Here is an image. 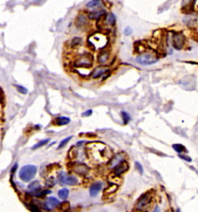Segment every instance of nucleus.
Returning <instances> with one entry per match:
<instances>
[{
	"instance_id": "20e7f679",
	"label": "nucleus",
	"mask_w": 198,
	"mask_h": 212,
	"mask_svg": "<svg viewBox=\"0 0 198 212\" xmlns=\"http://www.w3.org/2000/svg\"><path fill=\"white\" fill-rule=\"evenodd\" d=\"M159 59L155 57L153 54L151 53H143L135 57V61L138 64L143 66L152 65V64L157 63Z\"/></svg>"
},
{
	"instance_id": "aec40b11",
	"label": "nucleus",
	"mask_w": 198,
	"mask_h": 212,
	"mask_svg": "<svg viewBox=\"0 0 198 212\" xmlns=\"http://www.w3.org/2000/svg\"><path fill=\"white\" fill-rule=\"evenodd\" d=\"M51 193V191H50V190H40V191H37V192H35V193L31 194H33V196H35V197H43V196H44V195L47 194H50Z\"/></svg>"
},
{
	"instance_id": "7ed1b4c3",
	"label": "nucleus",
	"mask_w": 198,
	"mask_h": 212,
	"mask_svg": "<svg viewBox=\"0 0 198 212\" xmlns=\"http://www.w3.org/2000/svg\"><path fill=\"white\" fill-rule=\"evenodd\" d=\"M37 172V166L34 165H26L20 169L19 177L23 182H29L35 177Z\"/></svg>"
},
{
	"instance_id": "393cba45",
	"label": "nucleus",
	"mask_w": 198,
	"mask_h": 212,
	"mask_svg": "<svg viewBox=\"0 0 198 212\" xmlns=\"http://www.w3.org/2000/svg\"><path fill=\"white\" fill-rule=\"evenodd\" d=\"M14 86L17 88V91H19V93H21V94H23V95H26V94H27L28 90H27L25 87H23V86H22V85H14Z\"/></svg>"
},
{
	"instance_id": "412c9836",
	"label": "nucleus",
	"mask_w": 198,
	"mask_h": 212,
	"mask_svg": "<svg viewBox=\"0 0 198 212\" xmlns=\"http://www.w3.org/2000/svg\"><path fill=\"white\" fill-rule=\"evenodd\" d=\"M106 21H107L108 24H109V25H114L116 21V15H114L113 13H109L108 16H107V18H106Z\"/></svg>"
},
{
	"instance_id": "a211bd4d",
	"label": "nucleus",
	"mask_w": 198,
	"mask_h": 212,
	"mask_svg": "<svg viewBox=\"0 0 198 212\" xmlns=\"http://www.w3.org/2000/svg\"><path fill=\"white\" fill-rule=\"evenodd\" d=\"M123 154H122V153H119V154H118L117 156L113 159V160H112V163H111V166H112V167H115V166H116V165H118L119 163H121V161H123Z\"/></svg>"
},
{
	"instance_id": "a878e982",
	"label": "nucleus",
	"mask_w": 198,
	"mask_h": 212,
	"mask_svg": "<svg viewBox=\"0 0 198 212\" xmlns=\"http://www.w3.org/2000/svg\"><path fill=\"white\" fill-rule=\"evenodd\" d=\"M81 42H82V40H81V38H80V37H75V38H74L73 40H72V42H71V46H73V47H75V46H79V45L81 44Z\"/></svg>"
},
{
	"instance_id": "2f4dec72",
	"label": "nucleus",
	"mask_w": 198,
	"mask_h": 212,
	"mask_svg": "<svg viewBox=\"0 0 198 212\" xmlns=\"http://www.w3.org/2000/svg\"><path fill=\"white\" fill-rule=\"evenodd\" d=\"M29 208L32 212H41V211L38 208V207L37 205H33V204L29 205Z\"/></svg>"
},
{
	"instance_id": "4be33fe9",
	"label": "nucleus",
	"mask_w": 198,
	"mask_h": 212,
	"mask_svg": "<svg viewBox=\"0 0 198 212\" xmlns=\"http://www.w3.org/2000/svg\"><path fill=\"white\" fill-rule=\"evenodd\" d=\"M50 141V139H43V140L40 141L39 143H37V144H35L33 147H32V149H37L40 148V147L44 146V145H46L49 143Z\"/></svg>"
},
{
	"instance_id": "1a4fd4ad",
	"label": "nucleus",
	"mask_w": 198,
	"mask_h": 212,
	"mask_svg": "<svg viewBox=\"0 0 198 212\" xmlns=\"http://www.w3.org/2000/svg\"><path fill=\"white\" fill-rule=\"evenodd\" d=\"M129 168V163L126 161H124L123 160V161H121V163H119L114 167V174L117 176V177L121 176V174H123L124 173L128 171Z\"/></svg>"
},
{
	"instance_id": "7c9ffc66",
	"label": "nucleus",
	"mask_w": 198,
	"mask_h": 212,
	"mask_svg": "<svg viewBox=\"0 0 198 212\" xmlns=\"http://www.w3.org/2000/svg\"><path fill=\"white\" fill-rule=\"evenodd\" d=\"M60 208H61V210L63 211H67L70 208L69 202H67V201H64V203H62Z\"/></svg>"
},
{
	"instance_id": "f03ea898",
	"label": "nucleus",
	"mask_w": 198,
	"mask_h": 212,
	"mask_svg": "<svg viewBox=\"0 0 198 212\" xmlns=\"http://www.w3.org/2000/svg\"><path fill=\"white\" fill-rule=\"evenodd\" d=\"M108 150L106 146L103 144H93V146H89V152L92 158L97 161H99V159L103 160L107 158V152Z\"/></svg>"
},
{
	"instance_id": "e433bc0d",
	"label": "nucleus",
	"mask_w": 198,
	"mask_h": 212,
	"mask_svg": "<svg viewBox=\"0 0 198 212\" xmlns=\"http://www.w3.org/2000/svg\"><path fill=\"white\" fill-rule=\"evenodd\" d=\"M152 212H161V211H160V208L158 206H156L155 207V208H154V210H153V211Z\"/></svg>"
},
{
	"instance_id": "39448f33",
	"label": "nucleus",
	"mask_w": 198,
	"mask_h": 212,
	"mask_svg": "<svg viewBox=\"0 0 198 212\" xmlns=\"http://www.w3.org/2000/svg\"><path fill=\"white\" fill-rule=\"evenodd\" d=\"M93 64V57L90 54H82L77 57V59L74 61V67L76 68H91Z\"/></svg>"
},
{
	"instance_id": "6ab92c4d",
	"label": "nucleus",
	"mask_w": 198,
	"mask_h": 212,
	"mask_svg": "<svg viewBox=\"0 0 198 212\" xmlns=\"http://www.w3.org/2000/svg\"><path fill=\"white\" fill-rule=\"evenodd\" d=\"M58 196L62 200H67L68 196H69V190L67 188H62L61 190L58 191Z\"/></svg>"
},
{
	"instance_id": "4c0bfd02",
	"label": "nucleus",
	"mask_w": 198,
	"mask_h": 212,
	"mask_svg": "<svg viewBox=\"0 0 198 212\" xmlns=\"http://www.w3.org/2000/svg\"><path fill=\"white\" fill-rule=\"evenodd\" d=\"M177 212H180V209H177Z\"/></svg>"
},
{
	"instance_id": "58836bf2",
	"label": "nucleus",
	"mask_w": 198,
	"mask_h": 212,
	"mask_svg": "<svg viewBox=\"0 0 198 212\" xmlns=\"http://www.w3.org/2000/svg\"><path fill=\"white\" fill-rule=\"evenodd\" d=\"M37 1H40V0H37Z\"/></svg>"
},
{
	"instance_id": "9b49d317",
	"label": "nucleus",
	"mask_w": 198,
	"mask_h": 212,
	"mask_svg": "<svg viewBox=\"0 0 198 212\" xmlns=\"http://www.w3.org/2000/svg\"><path fill=\"white\" fill-rule=\"evenodd\" d=\"M59 205H60V201H58L57 198L54 197H49L45 201L43 207L46 210L51 211L54 210Z\"/></svg>"
},
{
	"instance_id": "5701e85b",
	"label": "nucleus",
	"mask_w": 198,
	"mask_h": 212,
	"mask_svg": "<svg viewBox=\"0 0 198 212\" xmlns=\"http://www.w3.org/2000/svg\"><path fill=\"white\" fill-rule=\"evenodd\" d=\"M173 148L175 149L176 152H180V153H181V152H185V151H187L186 148L183 146V145H181V144H173Z\"/></svg>"
},
{
	"instance_id": "f8f14e48",
	"label": "nucleus",
	"mask_w": 198,
	"mask_h": 212,
	"mask_svg": "<svg viewBox=\"0 0 198 212\" xmlns=\"http://www.w3.org/2000/svg\"><path fill=\"white\" fill-rule=\"evenodd\" d=\"M102 182H95L90 187V194L91 197H95L98 194V193L100 192L102 188Z\"/></svg>"
},
{
	"instance_id": "423d86ee",
	"label": "nucleus",
	"mask_w": 198,
	"mask_h": 212,
	"mask_svg": "<svg viewBox=\"0 0 198 212\" xmlns=\"http://www.w3.org/2000/svg\"><path fill=\"white\" fill-rule=\"evenodd\" d=\"M186 42V37L182 33H174L172 37V46L175 50H180L183 49Z\"/></svg>"
},
{
	"instance_id": "6e6552de",
	"label": "nucleus",
	"mask_w": 198,
	"mask_h": 212,
	"mask_svg": "<svg viewBox=\"0 0 198 212\" xmlns=\"http://www.w3.org/2000/svg\"><path fill=\"white\" fill-rule=\"evenodd\" d=\"M108 72L110 71L108 68H106L105 66H99L93 71V72L91 74V77L92 79H98L99 77L107 74Z\"/></svg>"
},
{
	"instance_id": "f704fd0d",
	"label": "nucleus",
	"mask_w": 198,
	"mask_h": 212,
	"mask_svg": "<svg viewBox=\"0 0 198 212\" xmlns=\"http://www.w3.org/2000/svg\"><path fill=\"white\" fill-rule=\"evenodd\" d=\"M91 114H92V110L88 109L82 114V116H90Z\"/></svg>"
},
{
	"instance_id": "f257e3e1",
	"label": "nucleus",
	"mask_w": 198,
	"mask_h": 212,
	"mask_svg": "<svg viewBox=\"0 0 198 212\" xmlns=\"http://www.w3.org/2000/svg\"><path fill=\"white\" fill-rule=\"evenodd\" d=\"M152 203V194L148 191L143 194L137 201L135 205V209L138 211H146L149 210Z\"/></svg>"
},
{
	"instance_id": "cd10ccee",
	"label": "nucleus",
	"mask_w": 198,
	"mask_h": 212,
	"mask_svg": "<svg viewBox=\"0 0 198 212\" xmlns=\"http://www.w3.org/2000/svg\"><path fill=\"white\" fill-rule=\"evenodd\" d=\"M121 116H122V119H123L124 123L125 124H127L129 121V120H130V119H131L129 113L125 112H121Z\"/></svg>"
},
{
	"instance_id": "2eb2a0df",
	"label": "nucleus",
	"mask_w": 198,
	"mask_h": 212,
	"mask_svg": "<svg viewBox=\"0 0 198 212\" xmlns=\"http://www.w3.org/2000/svg\"><path fill=\"white\" fill-rule=\"evenodd\" d=\"M71 119L70 118L65 117V116H60V117H57L54 119V124L56 125H59V126H62V125H65L70 123Z\"/></svg>"
},
{
	"instance_id": "dca6fc26",
	"label": "nucleus",
	"mask_w": 198,
	"mask_h": 212,
	"mask_svg": "<svg viewBox=\"0 0 198 212\" xmlns=\"http://www.w3.org/2000/svg\"><path fill=\"white\" fill-rule=\"evenodd\" d=\"M105 13V10H98V11H92L89 13L88 17L90 19H97L100 18L102 15Z\"/></svg>"
},
{
	"instance_id": "9d476101",
	"label": "nucleus",
	"mask_w": 198,
	"mask_h": 212,
	"mask_svg": "<svg viewBox=\"0 0 198 212\" xmlns=\"http://www.w3.org/2000/svg\"><path fill=\"white\" fill-rule=\"evenodd\" d=\"M74 171L79 175H85L89 171V167L82 163H75L72 166Z\"/></svg>"
},
{
	"instance_id": "f3484780",
	"label": "nucleus",
	"mask_w": 198,
	"mask_h": 212,
	"mask_svg": "<svg viewBox=\"0 0 198 212\" xmlns=\"http://www.w3.org/2000/svg\"><path fill=\"white\" fill-rule=\"evenodd\" d=\"M87 24H88V20H87V18L85 17V15H79L77 19V26L84 27Z\"/></svg>"
},
{
	"instance_id": "c9c22d12",
	"label": "nucleus",
	"mask_w": 198,
	"mask_h": 212,
	"mask_svg": "<svg viewBox=\"0 0 198 212\" xmlns=\"http://www.w3.org/2000/svg\"><path fill=\"white\" fill-rule=\"evenodd\" d=\"M179 156L180 157L181 159H183V160H187V161H188V162H191V159L189 157V156H183V155H179Z\"/></svg>"
},
{
	"instance_id": "0eeeda50",
	"label": "nucleus",
	"mask_w": 198,
	"mask_h": 212,
	"mask_svg": "<svg viewBox=\"0 0 198 212\" xmlns=\"http://www.w3.org/2000/svg\"><path fill=\"white\" fill-rule=\"evenodd\" d=\"M58 180L62 184L69 186H75L78 183V180L74 176H70L65 172H60L58 175Z\"/></svg>"
},
{
	"instance_id": "c85d7f7f",
	"label": "nucleus",
	"mask_w": 198,
	"mask_h": 212,
	"mask_svg": "<svg viewBox=\"0 0 198 212\" xmlns=\"http://www.w3.org/2000/svg\"><path fill=\"white\" fill-rule=\"evenodd\" d=\"M117 189H118V186L114 184V185H112V187H109L108 189H106L105 191V194H107V193L112 194L114 193V192H116V191H117Z\"/></svg>"
},
{
	"instance_id": "b1692460",
	"label": "nucleus",
	"mask_w": 198,
	"mask_h": 212,
	"mask_svg": "<svg viewBox=\"0 0 198 212\" xmlns=\"http://www.w3.org/2000/svg\"><path fill=\"white\" fill-rule=\"evenodd\" d=\"M100 3V0H91L86 4V6L88 8H94L98 6Z\"/></svg>"
},
{
	"instance_id": "72a5a7b5",
	"label": "nucleus",
	"mask_w": 198,
	"mask_h": 212,
	"mask_svg": "<svg viewBox=\"0 0 198 212\" xmlns=\"http://www.w3.org/2000/svg\"><path fill=\"white\" fill-rule=\"evenodd\" d=\"M135 167H136V170H138L141 174L143 173V169H142V165L139 163H138V162L135 163Z\"/></svg>"
},
{
	"instance_id": "bb28decb",
	"label": "nucleus",
	"mask_w": 198,
	"mask_h": 212,
	"mask_svg": "<svg viewBox=\"0 0 198 212\" xmlns=\"http://www.w3.org/2000/svg\"><path fill=\"white\" fill-rule=\"evenodd\" d=\"M71 138H72V136H69V137H67V138H66V139H63V140L60 142V145H59V146L57 147V149H61V148H63L64 146H65L67 144V143H68V142L71 140Z\"/></svg>"
},
{
	"instance_id": "4468645a",
	"label": "nucleus",
	"mask_w": 198,
	"mask_h": 212,
	"mask_svg": "<svg viewBox=\"0 0 198 212\" xmlns=\"http://www.w3.org/2000/svg\"><path fill=\"white\" fill-rule=\"evenodd\" d=\"M109 59V52L107 50H103L98 55V62L101 64H105Z\"/></svg>"
},
{
	"instance_id": "ddd939ff",
	"label": "nucleus",
	"mask_w": 198,
	"mask_h": 212,
	"mask_svg": "<svg viewBox=\"0 0 198 212\" xmlns=\"http://www.w3.org/2000/svg\"><path fill=\"white\" fill-rule=\"evenodd\" d=\"M41 189H42V186L38 180H34V181L31 182L27 187V191L30 194L35 193Z\"/></svg>"
},
{
	"instance_id": "c756f323",
	"label": "nucleus",
	"mask_w": 198,
	"mask_h": 212,
	"mask_svg": "<svg viewBox=\"0 0 198 212\" xmlns=\"http://www.w3.org/2000/svg\"><path fill=\"white\" fill-rule=\"evenodd\" d=\"M54 184H55V180H54V177H50V178H49V179L46 180V186L47 187H54Z\"/></svg>"
},
{
	"instance_id": "473e14b6",
	"label": "nucleus",
	"mask_w": 198,
	"mask_h": 212,
	"mask_svg": "<svg viewBox=\"0 0 198 212\" xmlns=\"http://www.w3.org/2000/svg\"><path fill=\"white\" fill-rule=\"evenodd\" d=\"M132 29L130 26L125 27V29H124V34H125V36H130V35L132 33Z\"/></svg>"
}]
</instances>
